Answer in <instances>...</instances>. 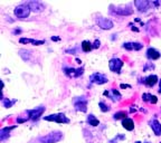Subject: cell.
Segmentation results:
<instances>
[{
	"label": "cell",
	"instance_id": "4fadbf2b",
	"mask_svg": "<svg viewBox=\"0 0 161 143\" xmlns=\"http://www.w3.org/2000/svg\"><path fill=\"white\" fill-rule=\"evenodd\" d=\"M27 5H28V7L30 8V10H32V11H35V12H42V10L45 9L44 5H42V2H39V1H30V2H28Z\"/></svg>",
	"mask_w": 161,
	"mask_h": 143
},
{
	"label": "cell",
	"instance_id": "5b68a950",
	"mask_svg": "<svg viewBox=\"0 0 161 143\" xmlns=\"http://www.w3.org/2000/svg\"><path fill=\"white\" fill-rule=\"evenodd\" d=\"M109 82V78L105 75H103L101 73H94L90 76V83L91 84H96V85H102L105 84Z\"/></svg>",
	"mask_w": 161,
	"mask_h": 143
},
{
	"label": "cell",
	"instance_id": "44dd1931",
	"mask_svg": "<svg viewBox=\"0 0 161 143\" xmlns=\"http://www.w3.org/2000/svg\"><path fill=\"white\" fill-rule=\"evenodd\" d=\"M19 42H21V44H29V42H32V44H34L36 46H39V45L45 44L44 40H35V39H30V38H20Z\"/></svg>",
	"mask_w": 161,
	"mask_h": 143
},
{
	"label": "cell",
	"instance_id": "e575fe53",
	"mask_svg": "<svg viewBox=\"0 0 161 143\" xmlns=\"http://www.w3.org/2000/svg\"><path fill=\"white\" fill-rule=\"evenodd\" d=\"M160 143H161V142H160Z\"/></svg>",
	"mask_w": 161,
	"mask_h": 143
},
{
	"label": "cell",
	"instance_id": "8fae6325",
	"mask_svg": "<svg viewBox=\"0 0 161 143\" xmlns=\"http://www.w3.org/2000/svg\"><path fill=\"white\" fill-rule=\"evenodd\" d=\"M122 47L127 51H140L143 48V45L141 42H124Z\"/></svg>",
	"mask_w": 161,
	"mask_h": 143
},
{
	"label": "cell",
	"instance_id": "e0dca14e",
	"mask_svg": "<svg viewBox=\"0 0 161 143\" xmlns=\"http://www.w3.org/2000/svg\"><path fill=\"white\" fill-rule=\"evenodd\" d=\"M16 127V125L14 126H6V127H2L1 130H0V140L1 141H5L7 138L9 136V133H10V131L11 130H14Z\"/></svg>",
	"mask_w": 161,
	"mask_h": 143
},
{
	"label": "cell",
	"instance_id": "5bb4252c",
	"mask_svg": "<svg viewBox=\"0 0 161 143\" xmlns=\"http://www.w3.org/2000/svg\"><path fill=\"white\" fill-rule=\"evenodd\" d=\"M147 57L149 59H151V60H157V59H159L161 57V54L160 51H158L156 48L150 47L147 51Z\"/></svg>",
	"mask_w": 161,
	"mask_h": 143
},
{
	"label": "cell",
	"instance_id": "6da1fadb",
	"mask_svg": "<svg viewBox=\"0 0 161 143\" xmlns=\"http://www.w3.org/2000/svg\"><path fill=\"white\" fill-rule=\"evenodd\" d=\"M63 139V133L62 132H53V133H49V134L45 135V136H42L38 139V142L39 143H56L60 142V140Z\"/></svg>",
	"mask_w": 161,
	"mask_h": 143
},
{
	"label": "cell",
	"instance_id": "7c38bea8",
	"mask_svg": "<svg viewBox=\"0 0 161 143\" xmlns=\"http://www.w3.org/2000/svg\"><path fill=\"white\" fill-rule=\"evenodd\" d=\"M111 12L115 14V15H120V16H129L133 14V10L131 8H125V7H116L115 10H111Z\"/></svg>",
	"mask_w": 161,
	"mask_h": 143
},
{
	"label": "cell",
	"instance_id": "d4e9b609",
	"mask_svg": "<svg viewBox=\"0 0 161 143\" xmlns=\"http://www.w3.org/2000/svg\"><path fill=\"white\" fill-rule=\"evenodd\" d=\"M15 103H16V100H14V101H10L9 99H3V100H2V105H3L6 109L11 107V106H12Z\"/></svg>",
	"mask_w": 161,
	"mask_h": 143
},
{
	"label": "cell",
	"instance_id": "d6a6232c",
	"mask_svg": "<svg viewBox=\"0 0 161 143\" xmlns=\"http://www.w3.org/2000/svg\"><path fill=\"white\" fill-rule=\"evenodd\" d=\"M158 92H159V94H161V86H160V88H159V91H158Z\"/></svg>",
	"mask_w": 161,
	"mask_h": 143
},
{
	"label": "cell",
	"instance_id": "f546056e",
	"mask_svg": "<svg viewBox=\"0 0 161 143\" xmlns=\"http://www.w3.org/2000/svg\"><path fill=\"white\" fill-rule=\"evenodd\" d=\"M20 33H21V30H20V29H16V30H14V34H20Z\"/></svg>",
	"mask_w": 161,
	"mask_h": 143
},
{
	"label": "cell",
	"instance_id": "3957f363",
	"mask_svg": "<svg viewBox=\"0 0 161 143\" xmlns=\"http://www.w3.org/2000/svg\"><path fill=\"white\" fill-rule=\"evenodd\" d=\"M123 65H124L123 60H121L120 58H116V57L112 58L109 62V67H110V69L113 73H116V74L121 73V69L123 67Z\"/></svg>",
	"mask_w": 161,
	"mask_h": 143
},
{
	"label": "cell",
	"instance_id": "f1b7e54d",
	"mask_svg": "<svg viewBox=\"0 0 161 143\" xmlns=\"http://www.w3.org/2000/svg\"><path fill=\"white\" fill-rule=\"evenodd\" d=\"M26 121H27V118H18L17 120L18 124H19V123H24V122H26Z\"/></svg>",
	"mask_w": 161,
	"mask_h": 143
},
{
	"label": "cell",
	"instance_id": "1f68e13d",
	"mask_svg": "<svg viewBox=\"0 0 161 143\" xmlns=\"http://www.w3.org/2000/svg\"><path fill=\"white\" fill-rule=\"evenodd\" d=\"M136 143H151V142H140V141H136Z\"/></svg>",
	"mask_w": 161,
	"mask_h": 143
},
{
	"label": "cell",
	"instance_id": "52a82bcc",
	"mask_svg": "<svg viewBox=\"0 0 161 143\" xmlns=\"http://www.w3.org/2000/svg\"><path fill=\"white\" fill-rule=\"evenodd\" d=\"M73 102H74V106H75L76 111H79V112H86L87 111V100L85 99V96L75 97Z\"/></svg>",
	"mask_w": 161,
	"mask_h": 143
},
{
	"label": "cell",
	"instance_id": "4dcf8cb0",
	"mask_svg": "<svg viewBox=\"0 0 161 143\" xmlns=\"http://www.w3.org/2000/svg\"><path fill=\"white\" fill-rule=\"evenodd\" d=\"M51 40H55V42H58V40H60V38H58V37H51Z\"/></svg>",
	"mask_w": 161,
	"mask_h": 143
},
{
	"label": "cell",
	"instance_id": "836d02e7",
	"mask_svg": "<svg viewBox=\"0 0 161 143\" xmlns=\"http://www.w3.org/2000/svg\"><path fill=\"white\" fill-rule=\"evenodd\" d=\"M159 84H160V86H161V81H160V82H159Z\"/></svg>",
	"mask_w": 161,
	"mask_h": 143
},
{
	"label": "cell",
	"instance_id": "30bf717a",
	"mask_svg": "<svg viewBox=\"0 0 161 143\" xmlns=\"http://www.w3.org/2000/svg\"><path fill=\"white\" fill-rule=\"evenodd\" d=\"M103 94H104L105 96H108L109 99H111L113 102L120 101V100L122 99V95H121L119 91H116L115 88H112V90H110V91H104Z\"/></svg>",
	"mask_w": 161,
	"mask_h": 143
},
{
	"label": "cell",
	"instance_id": "8992f818",
	"mask_svg": "<svg viewBox=\"0 0 161 143\" xmlns=\"http://www.w3.org/2000/svg\"><path fill=\"white\" fill-rule=\"evenodd\" d=\"M63 72L64 74L71 78H75L78 76L83 75L84 73V69L83 68H74V67H64L63 68Z\"/></svg>",
	"mask_w": 161,
	"mask_h": 143
},
{
	"label": "cell",
	"instance_id": "cb8c5ba5",
	"mask_svg": "<svg viewBox=\"0 0 161 143\" xmlns=\"http://www.w3.org/2000/svg\"><path fill=\"white\" fill-rule=\"evenodd\" d=\"M127 112L121 111V112H116V113L113 115V118H114V120H121V118H123V120H124V118H127Z\"/></svg>",
	"mask_w": 161,
	"mask_h": 143
},
{
	"label": "cell",
	"instance_id": "277c9868",
	"mask_svg": "<svg viewBox=\"0 0 161 143\" xmlns=\"http://www.w3.org/2000/svg\"><path fill=\"white\" fill-rule=\"evenodd\" d=\"M45 121H51L56 123H69V118L65 116V114L58 113V114H51L48 116H44Z\"/></svg>",
	"mask_w": 161,
	"mask_h": 143
},
{
	"label": "cell",
	"instance_id": "d6986e66",
	"mask_svg": "<svg viewBox=\"0 0 161 143\" xmlns=\"http://www.w3.org/2000/svg\"><path fill=\"white\" fill-rule=\"evenodd\" d=\"M122 126L127 131H132V130H134V122L132 121V118H127L122 120Z\"/></svg>",
	"mask_w": 161,
	"mask_h": 143
},
{
	"label": "cell",
	"instance_id": "9a60e30c",
	"mask_svg": "<svg viewBox=\"0 0 161 143\" xmlns=\"http://www.w3.org/2000/svg\"><path fill=\"white\" fill-rule=\"evenodd\" d=\"M134 6L139 11L143 12V11H147V9H149L150 2L147 1V0H139V1H134Z\"/></svg>",
	"mask_w": 161,
	"mask_h": 143
},
{
	"label": "cell",
	"instance_id": "7402d4cb",
	"mask_svg": "<svg viewBox=\"0 0 161 143\" xmlns=\"http://www.w3.org/2000/svg\"><path fill=\"white\" fill-rule=\"evenodd\" d=\"M81 47H82V51H85V53H88V51H91L92 49H93V45H92V42H88V40L82 42Z\"/></svg>",
	"mask_w": 161,
	"mask_h": 143
},
{
	"label": "cell",
	"instance_id": "2e32d148",
	"mask_svg": "<svg viewBox=\"0 0 161 143\" xmlns=\"http://www.w3.org/2000/svg\"><path fill=\"white\" fill-rule=\"evenodd\" d=\"M150 126H151L152 131L154 132V134L157 135V136L161 135V124L158 120H156V118L151 120L150 121Z\"/></svg>",
	"mask_w": 161,
	"mask_h": 143
},
{
	"label": "cell",
	"instance_id": "ac0fdd59",
	"mask_svg": "<svg viewBox=\"0 0 161 143\" xmlns=\"http://www.w3.org/2000/svg\"><path fill=\"white\" fill-rule=\"evenodd\" d=\"M144 84L148 87H153L154 85L158 83V76L157 75H149L148 77H145L143 79Z\"/></svg>",
	"mask_w": 161,
	"mask_h": 143
},
{
	"label": "cell",
	"instance_id": "484cf974",
	"mask_svg": "<svg viewBox=\"0 0 161 143\" xmlns=\"http://www.w3.org/2000/svg\"><path fill=\"white\" fill-rule=\"evenodd\" d=\"M99 107H100V109H101L102 112H108V111H110V106L109 105H106L104 102H99Z\"/></svg>",
	"mask_w": 161,
	"mask_h": 143
},
{
	"label": "cell",
	"instance_id": "ffe728a7",
	"mask_svg": "<svg viewBox=\"0 0 161 143\" xmlns=\"http://www.w3.org/2000/svg\"><path fill=\"white\" fill-rule=\"evenodd\" d=\"M142 100H143L144 102H150V103H152V104H156V103L158 102L157 96H154V95L150 94V93H144L143 95H142Z\"/></svg>",
	"mask_w": 161,
	"mask_h": 143
},
{
	"label": "cell",
	"instance_id": "4316f807",
	"mask_svg": "<svg viewBox=\"0 0 161 143\" xmlns=\"http://www.w3.org/2000/svg\"><path fill=\"white\" fill-rule=\"evenodd\" d=\"M99 47H100V40H97V39H96V40L94 42L93 48H99Z\"/></svg>",
	"mask_w": 161,
	"mask_h": 143
},
{
	"label": "cell",
	"instance_id": "603a6c76",
	"mask_svg": "<svg viewBox=\"0 0 161 143\" xmlns=\"http://www.w3.org/2000/svg\"><path fill=\"white\" fill-rule=\"evenodd\" d=\"M87 122L90 123V125H92V126H97L100 124V121L95 118L93 114H90V115L87 116Z\"/></svg>",
	"mask_w": 161,
	"mask_h": 143
},
{
	"label": "cell",
	"instance_id": "ba28073f",
	"mask_svg": "<svg viewBox=\"0 0 161 143\" xmlns=\"http://www.w3.org/2000/svg\"><path fill=\"white\" fill-rule=\"evenodd\" d=\"M44 112H45V107L44 106H39V107H36L34 109H28L27 111V114L29 115L30 120L36 121V120H38V118L42 116Z\"/></svg>",
	"mask_w": 161,
	"mask_h": 143
},
{
	"label": "cell",
	"instance_id": "7a4b0ae2",
	"mask_svg": "<svg viewBox=\"0 0 161 143\" xmlns=\"http://www.w3.org/2000/svg\"><path fill=\"white\" fill-rule=\"evenodd\" d=\"M30 11H32V10L28 7L27 3H23V5L16 7L15 10H14L15 16H16L18 19H25V18H27L30 15Z\"/></svg>",
	"mask_w": 161,
	"mask_h": 143
},
{
	"label": "cell",
	"instance_id": "9c48e42d",
	"mask_svg": "<svg viewBox=\"0 0 161 143\" xmlns=\"http://www.w3.org/2000/svg\"><path fill=\"white\" fill-rule=\"evenodd\" d=\"M96 24H97L99 27L102 28V29H111V28H113V23L111 21L110 19H108V18L97 17V19H96Z\"/></svg>",
	"mask_w": 161,
	"mask_h": 143
},
{
	"label": "cell",
	"instance_id": "83f0119b",
	"mask_svg": "<svg viewBox=\"0 0 161 143\" xmlns=\"http://www.w3.org/2000/svg\"><path fill=\"white\" fill-rule=\"evenodd\" d=\"M120 87H121V88H131V86L127 84H121L120 85Z\"/></svg>",
	"mask_w": 161,
	"mask_h": 143
}]
</instances>
